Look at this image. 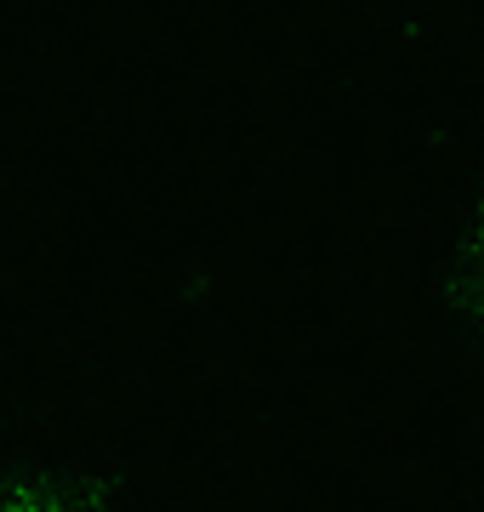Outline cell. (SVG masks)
<instances>
[{"instance_id": "obj_1", "label": "cell", "mask_w": 484, "mask_h": 512, "mask_svg": "<svg viewBox=\"0 0 484 512\" xmlns=\"http://www.w3.org/2000/svg\"><path fill=\"white\" fill-rule=\"evenodd\" d=\"M0 512H109V495L86 467L23 461L0 467Z\"/></svg>"}, {"instance_id": "obj_2", "label": "cell", "mask_w": 484, "mask_h": 512, "mask_svg": "<svg viewBox=\"0 0 484 512\" xmlns=\"http://www.w3.org/2000/svg\"><path fill=\"white\" fill-rule=\"evenodd\" d=\"M462 268H467V285H462L467 325H473V336L484 342V211L473 217V234H467V251H462Z\"/></svg>"}]
</instances>
